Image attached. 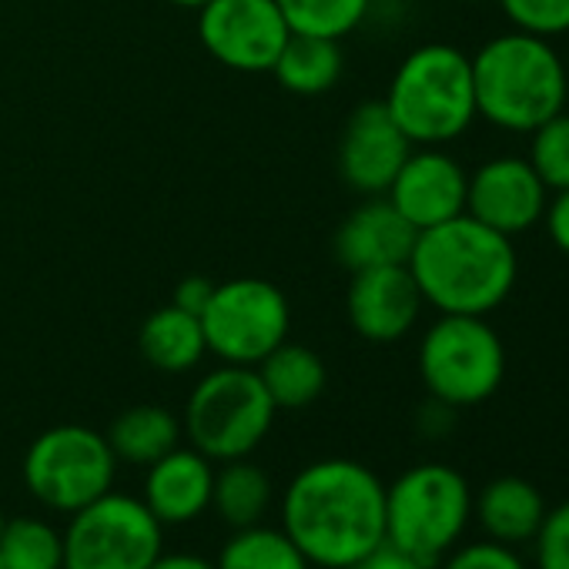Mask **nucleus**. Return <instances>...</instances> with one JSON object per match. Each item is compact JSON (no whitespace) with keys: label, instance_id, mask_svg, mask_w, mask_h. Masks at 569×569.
Wrapping results in <instances>:
<instances>
[{"label":"nucleus","instance_id":"nucleus-1","mask_svg":"<svg viewBox=\"0 0 569 569\" xmlns=\"http://www.w3.org/2000/svg\"><path fill=\"white\" fill-rule=\"evenodd\" d=\"M281 529L319 569H349L386 542V482L356 459H319L281 492Z\"/></svg>","mask_w":569,"mask_h":569},{"label":"nucleus","instance_id":"nucleus-2","mask_svg":"<svg viewBox=\"0 0 569 569\" xmlns=\"http://www.w3.org/2000/svg\"><path fill=\"white\" fill-rule=\"evenodd\" d=\"M409 271L422 302L439 316L486 319L512 296L519 254L509 234L492 231L472 214H459L419 231L409 254Z\"/></svg>","mask_w":569,"mask_h":569},{"label":"nucleus","instance_id":"nucleus-3","mask_svg":"<svg viewBox=\"0 0 569 569\" xmlns=\"http://www.w3.org/2000/svg\"><path fill=\"white\" fill-rule=\"evenodd\" d=\"M472 61L476 114L499 131L529 134L552 114L566 111L569 71L552 41L506 31L489 38Z\"/></svg>","mask_w":569,"mask_h":569},{"label":"nucleus","instance_id":"nucleus-4","mask_svg":"<svg viewBox=\"0 0 569 569\" xmlns=\"http://www.w3.org/2000/svg\"><path fill=\"white\" fill-rule=\"evenodd\" d=\"M382 101L416 148H446L479 118L472 61L452 44H422L402 58Z\"/></svg>","mask_w":569,"mask_h":569},{"label":"nucleus","instance_id":"nucleus-5","mask_svg":"<svg viewBox=\"0 0 569 569\" xmlns=\"http://www.w3.org/2000/svg\"><path fill=\"white\" fill-rule=\"evenodd\" d=\"M469 519L472 489L446 462H419L386 486V539L429 566L459 546Z\"/></svg>","mask_w":569,"mask_h":569},{"label":"nucleus","instance_id":"nucleus-6","mask_svg":"<svg viewBox=\"0 0 569 569\" xmlns=\"http://www.w3.org/2000/svg\"><path fill=\"white\" fill-rule=\"evenodd\" d=\"M274 402L251 366H218L188 396L184 436L211 462L251 456L274 422Z\"/></svg>","mask_w":569,"mask_h":569},{"label":"nucleus","instance_id":"nucleus-7","mask_svg":"<svg viewBox=\"0 0 569 569\" xmlns=\"http://www.w3.org/2000/svg\"><path fill=\"white\" fill-rule=\"evenodd\" d=\"M419 379L452 409L482 406L506 379V346L479 316H439L419 342Z\"/></svg>","mask_w":569,"mask_h":569},{"label":"nucleus","instance_id":"nucleus-8","mask_svg":"<svg viewBox=\"0 0 569 569\" xmlns=\"http://www.w3.org/2000/svg\"><path fill=\"white\" fill-rule=\"evenodd\" d=\"M118 456L108 436L78 422L44 429L24 456V486L51 512H78L114 489Z\"/></svg>","mask_w":569,"mask_h":569},{"label":"nucleus","instance_id":"nucleus-9","mask_svg":"<svg viewBox=\"0 0 569 569\" xmlns=\"http://www.w3.org/2000/svg\"><path fill=\"white\" fill-rule=\"evenodd\" d=\"M292 309L289 299L268 278H228L201 312L208 352L224 366H258L271 349L289 339Z\"/></svg>","mask_w":569,"mask_h":569},{"label":"nucleus","instance_id":"nucleus-10","mask_svg":"<svg viewBox=\"0 0 569 569\" xmlns=\"http://www.w3.org/2000/svg\"><path fill=\"white\" fill-rule=\"evenodd\" d=\"M164 549V526L144 499L104 492L71 512L64 526V569H148Z\"/></svg>","mask_w":569,"mask_h":569},{"label":"nucleus","instance_id":"nucleus-11","mask_svg":"<svg viewBox=\"0 0 569 569\" xmlns=\"http://www.w3.org/2000/svg\"><path fill=\"white\" fill-rule=\"evenodd\" d=\"M292 28L278 0H208L198 11V38L204 51L241 74L274 68Z\"/></svg>","mask_w":569,"mask_h":569},{"label":"nucleus","instance_id":"nucleus-12","mask_svg":"<svg viewBox=\"0 0 569 569\" xmlns=\"http://www.w3.org/2000/svg\"><path fill=\"white\" fill-rule=\"evenodd\" d=\"M549 201V188L532 171L529 158L519 154H499L482 161L469 174L466 191V214L489 224L499 234H522L536 224H542Z\"/></svg>","mask_w":569,"mask_h":569},{"label":"nucleus","instance_id":"nucleus-13","mask_svg":"<svg viewBox=\"0 0 569 569\" xmlns=\"http://www.w3.org/2000/svg\"><path fill=\"white\" fill-rule=\"evenodd\" d=\"M412 148L416 144L402 134L386 101H366L349 114L342 128L339 174L352 191L366 198L386 194Z\"/></svg>","mask_w":569,"mask_h":569},{"label":"nucleus","instance_id":"nucleus-14","mask_svg":"<svg viewBox=\"0 0 569 569\" xmlns=\"http://www.w3.org/2000/svg\"><path fill=\"white\" fill-rule=\"evenodd\" d=\"M469 171L446 148H412L386 198L416 228H436L466 214Z\"/></svg>","mask_w":569,"mask_h":569},{"label":"nucleus","instance_id":"nucleus-15","mask_svg":"<svg viewBox=\"0 0 569 569\" xmlns=\"http://www.w3.org/2000/svg\"><path fill=\"white\" fill-rule=\"evenodd\" d=\"M422 292L409 271V264H382L352 271L346 292L349 326L376 346H389L406 339L422 312Z\"/></svg>","mask_w":569,"mask_h":569},{"label":"nucleus","instance_id":"nucleus-16","mask_svg":"<svg viewBox=\"0 0 569 569\" xmlns=\"http://www.w3.org/2000/svg\"><path fill=\"white\" fill-rule=\"evenodd\" d=\"M416 238L419 231L396 211V204L386 194H372L342 218L332 238V251L336 261L349 271L409 264Z\"/></svg>","mask_w":569,"mask_h":569},{"label":"nucleus","instance_id":"nucleus-17","mask_svg":"<svg viewBox=\"0 0 569 569\" xmlns=\"http://www.w3.org/2000/svg\"><path fill=\"white\" fill-rule=\"evenodd\" d=\"M211 489L214 462L194 446H174L168 456L148 466L141 499L161 526H184L211 509Z\"/></svg>","mask_w":569,"mask_h":569},{"label":"nucleus","instance_id":"nucleus-18","mask_svg":"<svg viewBox=\"0 0 569 569\" xmlns=\"http://www.w3.org/2000/svg\"><path fill=\"white\" fill-rule=\"evenodd\" d=\"M472 516L479 519L486 539L522 546L539 532L546 519V499L522 476H496L472 496Z\"/></svg>","mask_w":569,"mask_h":569},{"label":"nucleus","instance_id":"nucleus-19","mask_svg":"<svg viewBox=\"0 0 569 569\" xmlns=\"http://www.w3.org/2000/svg\"><path fill=\"white\" fill-rule=\"evenodd\" d=\"M264 392L271 396L274 409H309L322 399L329 386V369L322 356L309 346L284 339L254 366Z\"/></svg>","mask_w":569,"mask_h":569},{"label":"nucleus","instance_id":"nucleus-20","mask_svg":"<svg viewBox=\"0 0 569 569\" xmlns=\"http://www.w3.org/2000/svg\"><path fill=\"white\" fill-rule=\"evenodd\" d=\"M138 349L144 362L158 372H168V376L191 372L208 356L201 316H191L178 309L174 302L151 312L138 332Z\"/></svg>","mask_w":569,"mask_h":569},{"label":"nucleus","instance_id":"nucleus-21","mask_svg":"<svg viewBox=\"0 0 569 569\" xmlns=\"http://www.w3.org/2000/svg\"><path fill=\"white\" fill-rule=\"evenodd\" d=\"M342 71H346L342 41L319 38V34H296V31L289 34L271 68L274 81L299 98H316L332 91Z\"/></svg>","mask_w":569,"mask_h":569},{"label":"nucleus","instance_id":"nucleus-22","mask_svg":"<svg viewBox=\"0 0 569 569\" xmlns=\"http://www.w3.org/2000/svg\"><path fill=\"white\" fill-rule=\"evenodd\" d=\"M111 452L118 456V462H131V466H151L161 456H168L174 446H181V422L174 412H168L164 406H131L124 409L111 429L104 432Z\"/></svg>","mask_w":569,"mask_h":569},{"label":"nucleus","instance_id":"nucleus-23","mask_svg":"<svg viewBox=\"0 0 569 569\" xmlns=\"http://www.w3.org/2000/svg\"><path fill=\"white\" fill-rule=\"evenodd\" d=\"M271 499H274V486H271L268 472L258 462H251L248 456L221 462V469H214L211 509L218 512V519L224 526L244 529V526L264 522Z\"/></svg>","mask_w":569,"mask_h":569},{"label":"nucleus","instance_id":"nucleus-24","mask_svg":"<svg viewBox=\"0 0 569 569\" xmlns=\"http://www.w3.org/2000/svg\"><path fill=\"white\" fill-rule=\"evenodd\" d=\"M218 569H312V562L302 556V549L289 539L281 526L271 529L264 522L234 529L231 539L221 546Z\"/></svg>","mask_w":569,"mask_h":569},{"label":"nucleus","instance_id":"nucleus-25","mask_svg":"<svg viewBox=\"0 0 569 569\" xmlns=\"http://www.w3.org/2000/svg\"><path fill=\"white\" fill-rule=\"evenodd\" d=\"M0 559L11 569H64V532L34 516L8 519L0 532Z\"/></svg>","mask_w":569,"mask_h":569},{"label":"nucleus","instance_id":"nucleus-26","mask_svg":"<svg viewBox=\"0 0 569 569\" xmlns=\"http://www.w3.org/2000/svg\"><path fill=\"white\" fill-rule=\"evenodd\" d=\"M278 8L296 34L342 41L366 21L372 0H278Z\"/></svg>","mask_w":569,"mask_h":569},{"label":"nucleus","instance_id":"nucleus-27","mask_svg":"<svg viewBox=\"0 0 569 569\" xmlns=\"http://www.w3.org/2000/svg\"><path fill=\"white\" fill-rule=\"evenodd\" d=\"M529 164L539 181L552 191L569 188V111L552 114L536 131H529Z\"/></svg>","mask_w":569,"mask_h":569},{"label":"nucleus","instance_id":"nucleus-28","mask_svg":"<svg viewBox=\"0 0 569 569\" xmlns=\"http://www.w3.org/2000/svg\"><path fill=\"white\" fill-rule=\"evenodd\" d=\"M512 31H526L546 41L569 34V0H499Z\"/></svg>","mask_w":569,"mask_h":569},{"label":"nucleus","instance_id":"nucleus-29","mask_svg":"<svg viewBox=\"0 0 569 569\" xmlns=\"http://www.w3.org/2000/svg\"><path fill=\"white\" fill-rule=\"evenodd\" d=\"M536 569H569V499L546 509L539 532L532 536Z\"/></svg>","mask_w":569,"mask_h":569},{"label":"nucleus","instance_id":"nucleus-30","mask_svg":"<svg viewBox=\"0 0 569 569\" xmlns=\"http://www.w3.org/2000/svg\"><path fill=\"white\" fill-rule=\"evenodd\" d=\"M439 569H529L516 546H502L496 539H479L449 549L439 559Z\"/></svg>","mask_w":569,"mask_h":569},{"label":"nucleus","instance_id":"nucleus-31","mask_svg":"<svg viewBox=\"0 0 569 569\" xmlns=\"http://www.w3.org/2000/svg\"><path fill=\"white\" fill-rule=\"evenodd\" d=\"M349 569H436V566H429V562L409 556L406 549H399V546H392V542L386 539V542H379L372 552H366L362 559H356Z\"/></svg>","mask_w":569,"mask_h":569},{"label":"nucleus","instance_id":"nucleus-32","mask_svg":"<svg viewBox=\"0 0 569 569\" xmlns=\"http://www.w3.org/2000/svg\"><path fill=\"white\" fill-rule=\"evenodd\" d=\"M542 224H546V234L556 244V251H562L569 258V188L549 194Z\"/></svg>","mask_w":569,"mask_h":569},{"label":"nucleus","instance_id":"nucleus-33","mask_svg":"<svg viewBox=\"0 0 569 569\" xmlns=\"http://www.w3.org/2000/svg\"><path fill=\"white\" fill-rule=\"evenodd\" d=\"M211 292H214V281L211 278L191 274V278H184L178 289H174V306L184 309V312H191V316H201L204 306H208V299H211Z\"/></svg>","mask_w":569,"mask_h":569},{"label":"nucleus","instance_id":"nucleus-34","mask_svg":"<svg viewBox=\"0 0 569 569\" xmlns=\"http://www.w3.org/2000/svg\"><path fill=\"white\" fill-rule=\"evenodd\" d=\"M452 412H456L452 406H446L439 399H429V406L419 412V429L426 436H446L452 429Z\"/></svg>","mask_w":569,"mask_h":569},{"label":"nucleus","instance_id":"nucleus-35","mask_svg":"<svg viewBox=\"0 0 569 569\" xmlns=\"http://www.w3.org/2000/svg\"><path fill=\"white\" fill-rule=\"evenodd\" d=\"M148 569H218V566L198 552H164L161 549V556Z\"/></svg>","mask_w":569,"mask_h":569},{"label":"nucleus","instance_id":"nucleus-36","mask_svg":"<svg viewBox=\"0 0 569 569\" xmlns=\"http://www.w3.org/2000/svg\"><path fill=\"white\" fill-rule=\"evenodd\" d=\"M171 4H178V8H188V11H201L208 0H171Z\"/></svg>","mask_w":569,"mask_h":569},{"label":"nucleus","instance_id":"nucleus-37","mask_svg":"<svg viewBox=\"0 0 569 569\" xmlns=\"http://www.w3.org/2000/svg\"><path fill=\"white\" fill-rule=\"evenodd\" d=\"M4 522H8V519H4V512H0V532H4Z\"/></svg>","mask_w":569,"mask_h":569},{"label":"nucleus","instance_id":"nucleus-38","mask_svg":"<svg viewBox=\"0 0 569 569\" xmlns=\"http://www.w3.org/2000/svg\"><path fill=\"white\" fill-rule=\"evenodd\" d=\"M0 569H11V566H8V562H4V559H0Z\"/></svg>","mask_w":569,"mask_h":569},{"label":"nucleus","instance_id":"nucleus-39","mask_svg":"<svg viewBox=\"0 0 569 569\" xmlns=\"http://www.w3.org/2000/svg\"><path fill=\"white\" fill-rule=\"evenodd\" d=\"M462 4H479V0H462Z\"/></svg>","mask_w":569,"mask_h":569}]
</instances>
